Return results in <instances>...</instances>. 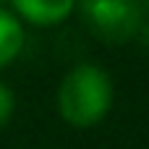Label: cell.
Here are the masks:
<instances>
[{
  "label": "cell",
  "instance_id": "cell-3",
  "mask_svg": "<svg viewBox=\"0 0 149 149\" xmlns=\"http://www.w3.org/2000/svg\"><path fill=\"white\" fill-rule=\"evenodd\" d=\"M13 8L37 26H52L71 16L73 0H13Z\"/></svg>",
  "mask_w": 149,
  "mask_h": 149
},
{
  "label": "cell",
  "instance_id": "cell-5",
  "mask_svg": "<svg viewBox=\"0 0 149 149\" xmlns=\"http://www.w3.org/2000/svg\"><path fill=\"white\" fill-rule=\"evenodd\" d=\"M13 110H16V97H13V92H10L5 84H0V128L8 126V120L13 118Z\"/></svg>",
  "mask_w": 149,
  "mask_h": 149
},
{
  "label": "cell",
  "instance_id": "cell-2",
  "mask_svg": "<svg viewBox=\"0 0 149 149\" xmlns=\"http://www.w3.org/2000/svg\"><path fill=\"white\" fill-rule=\"evenodd\" d=\"M84 26L105 45H126L139 29L136 0H79Z\"/></svg>",
  "mask_w": 149,
  "mask_h": 149
},
{
  "label": "cell",
  "instance_id": "cell-1",
  "mask_svg": "<svg viewBox=\"0 0 149 149\" xmlns=\"http://www.w3.org/2000/svg\"><path fill=\"white\" fill-rule=\"evenodd\" d=\"M113 107V81L105 68L84 63L65 73L58 89V110L65 123L89 128Z\"/></svg>",
  "mask_w": 149,
  "mask_h": 149
},
{
  "label": "cell",
  "instance_id": "cell-4",
  "mask_svg": "<svg viewBox=\"0 0 149 149\" xmlns=\"http://www.w3.org/2000/svg\"><path fill=\"white\" fill-rule=\"evenodd\" d=\"M24 47V29L18 18L8 10H0V68H5Z\"/></svg>",
  "mask_w": 149,
  "mask_h": 149
},
{
  "label": "cell",
  "instance_id": "cell-6",
  "mask_svg": "<svg viewBox=\"0 0 149 149\" xmlns=\"http://www.w3.org/2000/svg\"><path fill=\"white\" fill-rule=\"evenodd\" d=\"M139 3V29H136V37L149 45V0H136Z\"/></svg>",
  "mask_w": 149,
  "mask_h": 149
}]
</instances>
